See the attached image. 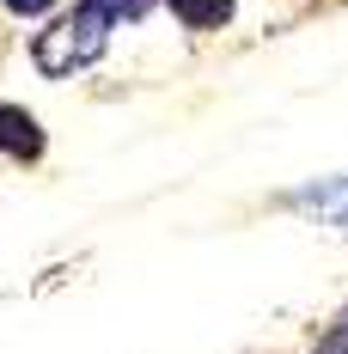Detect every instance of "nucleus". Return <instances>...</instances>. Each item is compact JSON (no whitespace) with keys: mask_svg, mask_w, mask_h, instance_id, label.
I'll return each instance as SVG.
<instances>
[{"mask_svg":"<svg viewBox=\"0 0 348 354\" xmlns=\"http://www.w3.org/2000/svg\"><path fill=\"white\" fill-rule=\"evenodd\" d=\"M110 49V25L98 12H86V6H73V19H62L55 31H43L31 43V62L49 80H73V73H86L92 62H104Z\"/></svg>","mask_w":348,"mask_h":354,"instance_id":"1","label":"nucleus"},{"mask_svg":"<svg viewBox=\"0 0 348 354\" xmlns=\"http://www.w3.org/2000/svg\"><path fill=\"white\" fill-rule=\"evenodd\" d=\"M172 6V19L183 31H220V25H232V0H165Z\"/></svg>","mask_w":348,"mask_h":354,"instance_id":"4","label":"nucleus"},{"mask_svg":"<svg viewBox=\"0 0 348 354\" xmlns=\"http://www.w3.org/2000/svg\"><path fill=\"white\" fill-rule=\"evenodd\" d=\"M300 208H312L324 226H336V232H348V177H330V183H318V189H306V196H293Z\"/></svg>","mask_w":348,"mask_h":354,"instance_id":"3","label":"nucleus"},{"mask_svg":"<svg viewBox=\"0 0 348 354\" xmlns=\"http://www.w3.org/2000/svg\"><path fill=\"white\" fill-rule=\"evenodd\" d=\"M0 153L19 159V165H37L49 153V135H43V122L25 104H0Z\"/></svg>","mask_w":348,"mask_h":354,"instance_id":"2","label":"nucleus"},{"mask_svg":"<svg viewBox=\"0 0 348 354\" xmlns=\"http://www.w3.org/2000/svg\"><path fill=\"white\" fill-rule=\"evenodd\" d=\"M6 12H19V19H43V12H55L62 0H0Z\"/></svg>","mask_w":348,"mask_h":354,"instance_id":"6","label":"nucleus"},{"mask_svg":"<svg viewBox=\"0 0 348 354\" xmlns=\"http://www.w3.org/2000/svg\"><path fill=\"white\" fill-rule=\"evenodd\" d=\"M86 12H98L104 25H135V19H147L153 12V0H80Z\"/></svg>","mask_w":348,"mask_h":354,"instance_id":"5","label":"nucleus"}]
</instances>
